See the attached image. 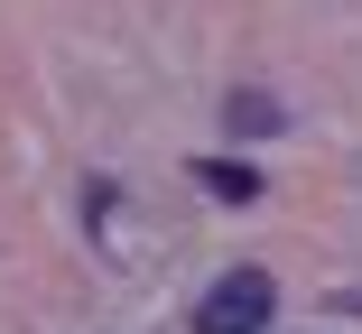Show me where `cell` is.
I'll return each mask as SVG.
<instances>
[{
  "mask_svg": "<svg viewBox=\"0 0 362 334\" xmlns=\"http://www.w3.org/2000/svg\"><path fill=\"white\" fill-rule=\"evenodd\" d=\"M195 177H204L214 195H223V205H251V195H260V177H251V167H233V158H204Z\"/></svg>",
  "mask_w": 362,
  "mask_h": 334,
  "instance_id": "cell-2",
  "label": "cell"
},
{
  "mask_svg": "<svg viewBox=\"0 0 362 334\" xmlns=\"http://www.w3.org/2000/svg\"><path fill=\"white\" fill-rule=\"evenodd\" d=\"M260 325H269V279L260 270H233L223 288L195 306V334H260Z\"/></svg>",
  "mask_w": 362,
  "mask_h": 334,
  "instance_id": "cell-1",
  "label": "cell"
}]
</instances>
